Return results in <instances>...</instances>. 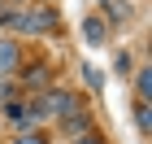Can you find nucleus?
<instances>
[{"label":"nucleus","mask_w":152,"mask_h":144,"mask_svg":"<svg viewBox=\"0 0 152 144\" xmlns=\"http://www.w3.org/2000/svg\"><path fill=\"white\" fill-rule=\"evenodd\" d=\"M35 109H39V122L44 118L61 122V118H70V114H78V109H87V105H83V96L70 92V87H48V92L35 100Z\"/></svg>","instance_id":"nucleus-1"},{"label":"nucleus","mask_w":152,"mask_h":144,"mask_svg":"<svg viewBox=\"0 0 152 144\" xmlns=\"http://www.w3.org/2000/svg\"><path fill=\"white\" fill-rule=\"evenodd\" d=\"M18 31H26V35H57L61 31V13L52 9V4H35V9H22V26Z\"/></svg>","instance_id":"nucleus-2"},{"label":"nucleus","mask_w":152,"mask_h":144,"mask_svg":"<svg viewBox=\"0 0 152 144\" xmlns=\"http://www.w3.org/2000/svg\"><path fill=\"white\" fill-rule=\"evenodd\" d=\"M4 122H9L13 131H35V122H39V109H35V100L9 96V100H4Z\"/></svg>","instance_id":"nucleus-3"},{"label":"nucleus","mask_w":152,"mask_h":144,"mask_svg":"<svg viewBox=\"0 0 152 144\" xmlns=\"http://www.w3.org/2000/svg\"><path fill=\"white\" fill-rule=\"evenodd\" d=\"M22 87H26V92H48V87H52V66H48V61H35V66H26Z\"/></svg>","instance_id":"nucleus-4"},{"label":"nucleus","mask_w":152,"mask_h":144,"mask_svg":"<svg viewBox=\"0 0 152 144\" xmlns=\"http://www.w3.org/2000/svg\"><path fill=\"white\" fill-rule=\"evenodd\" d=\"M22 70V44L18 39H0V79Z\"/></svg>","instance_id":"nucleus-5"},{"label":"nucleus","mask_w":152,"mask_h":144,"mask_svg":"<svg viewBox=\"0 0 152 144\" xmlns=\"http://www.w3.org/2000/svg\"><path fill=\"white\" fill-rule=\"evenodd\" d=\"M83 39H87L91 48H104L109 44V22L100 18V13H87V18H83Z\"/></svg>","instance_id":"nucleus-6"},{"label":"nucleus","mask_w":152,"mask_h":144,"mask_svg":"<svg viewBox=\"0 0 152 144\" xmlns=\"http://www.w3.org/2000/svg\"><path fill=\"white\" fill-rule=\"evenodd\" d=\"M61 131L74 135V140H78V135H87V131H91V114H87V109H78V114H70V118H61Z\"/></svg>","instance_id":"nucleus-7"},{"label":"nucleus","mask_w":152,"mask_h":144,"mask_svg":"<svg viewBox=\"0 0 152 144\" xmlns=\"http://www.w3.org/2000/svg\"><path fill=\"white\" fill-rule=\"evenodd\" d=\"M104 9H109L104 22H130V4H126V0H109Z\"/></svg>","instance_id":"nucleus-8"},{"label":"nucleus","mask_w":152,"mask_h":144,"mask_svg":"<svg viewBox=\"0 0 152 144\" xmlns=\"http://www.w3.org/2000/svg\"><path fill=\"white\" fill-rule=\"evenodd\" d=\"M135 96H139V100H148V96H152V70H148V66L135 74Z\"/></svg>","instance_id":"nucleus-9"},{"label":"nucleus","mask_w":152,"mask_h":144,"mask_svg":"<svg viewBox=\"0 0 152 144\" xmlns=\"http://www.w3.org/2000/svg\"><path fill=\"white\" fill-rule=\"evenodd\" d=\"M22 26V9H0V31H18Z\"/></svg>","instance_id":"nucleus-10"},{"label":"nucleus","mask_w":152,"mask_h":144,"mask_svg":"<svg viewBox=\"0 0 152 144\" xmlns=\"http://www.w3.org/2000/svg\"><path fill=\"white\" fill-rule=\"evenodd\" d=\"M13 144H48V135H44V131H18Z\"/></svg>","instance_id":"nucleus-11"},{"label":"nucleus","mask_w":152,"mask_h":144,"mask_svg":"<svg viewBox=\"0 0 152 144\" xmlns=\"http://www.w3.org/2000/svg\"><path fill=\"white\" fill-rule=\"evenodd\" d=\"M135 127H139V135H148V100L135 105Z\"/></svg>","instance_id":"nucleus-12"},{"label":"nucleus","mask_w":152,"mask_h":144,"mask_svg":"<svg viewBox=\"0 0 152 144\" xmlns=\"http://www.w3.org/2000/svg\"><path fill=\"white\" fill-rule=\"evenodd\" d=\"M83 79H87L91 92H100V83H104V74H100V70H83Z\"/></svg>","instance_id":"nucleus-13"},{"label":"nucleus","mask_w":152,"mask_h":144,"mask_svg":"<svg viewBox=\"0 0 152 144\" xmlns=\"http://www.w3.org/2000/svg\"><path fill=\"white\" fill-rule=\"evenodd\" d=\"M70 144H109L100 131H87V135H78V140H70Z\"/></svg>","instance_id":"nucleus-14"},{"label":"nucleus","mask_w":152,"mask_h":144,"mask_svg":"<svg viewBox=\"0 0 152 144\" xmlns=\"http://www.w3.org/2000/svg\"><path fill=\"white\" fill-rule=\"evenodd\" d=\"M13 92H18V83H13V79H0V105H4Z\"/></svg>","instance_id":"nucleus-15"},{"label":"nucleus","mask_w":152,"mask_h":144,"mask_svg":"<svg viewBox=\"0 0 152 144\" xmlns=\"http://www.w3.org/2000/svg\"><path fill=\"white\" fill-rule=\"evenodd\" d=\"M113 70H117V74L130 70V57H126V52H117V57H113Z\"/></svg>","instance_id":"nucleus-16"},{"label":"nucleus","mask_w":152,"mask_h":144,"mask_svg":"<svg viewBox=\"0 0 152 144\" xmlns=\"http://www.w3.org/2000/svg\"><path fill=\"white\" fill-rule=\"evenodd\" d=\"M0 9H4V0H0Z\"/></svg>","instance_id":"nucleus-17"}]
</instances>
